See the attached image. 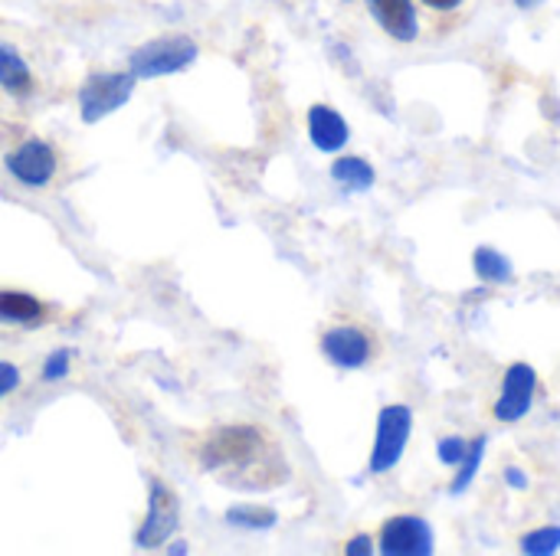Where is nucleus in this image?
Returning <instances> with one entry per match:
<instances>
[{
  "label": "nucleus",
  "instance_id": "obj_20",
  "mask_svg": "<svg viewBox=\"0 0 560 556\" xmlns=\"http://www.w3.org/2000/svg\"><path fill=\"white\" fill-rule=\"evenodd\" d=\"M479 456H482V439H479V442H472V449L466 452V459H463V462H466V472L453 482V492H459V488L472 478V472H476V465H479Z\"/></svg>",
  "mask_w": 560,
  "mask_h": 556
},
{
  "label": "nucleus",
  "instance_id": "obj_18",
  "mask_svg": "<svg viewBox=\"0 0 560 556\" xmlns=\"http://www.w3.org/2000/svg\"><path fill=\"white\" fill-rule=\"evenodd\" d=\"M560 547V528H548V531H538V534H528L522 541V551L528 554H551Z\"/></svg>",
  "mask_w": 560,
  "mask_h": 556
},
{
  "label": "nucleus",
  "instance_id": "obj_17",
  "mask_svg": "<svg viewBox=\"0 0 560 556\" xmlns=\"http://www.w3.org/2000/svg\"><path fill=\"white\" fill-rule=\"evenodd\" d=\"M230 524L236 528H249V531H262L276 524V514L269 508H233L230 511Z\"/></svg>",
  "mask_w": 560,
  "mask_h": 556
},
{
  "label": "nucleus",
  "instance_id": "obj_15",
  "mask_svg": "<svg viewBox=\"0 0 560 556\" xmlns=\"http://www.w3.org/2000/svg\"><path fill=\"white\" fill-rule=\"evenodd\" d=\"M331 177L345 187V190H368L374 184V167L364 157H341L331 167Z\"/></svg>",
  "mask_w": 560,
  "mask_h": 556
},
{
  "label": "nucleus",
  "instance_id": "obj_21",
  "mask_svg": "<svg viewBox=\"0 0 560 556\" xmlns=\"http://www.w3.org/2000/svg\"><path fill=\"white\" fill-rule=\"evenodd\" d=\"M440 452H443V462H446V465H459V462L466 459V442L446 439V442L440 446Z\"/></svg>",
  "mask_w": 560,
  "mask_h": 556
},
{
  "label": "nucleus",
  "instance_id": "obj_14",
  "mask_svg": "<svg viewBox=\"0 0 560 556\" xmlns=\"http://www.w3.org/2000/svg\"><path fill=\"white\" fill-rule=\"evenodd\" d=\"M43 318V305L26 292H0V321L3 324H36Z\"/></svg>",
  "mask_w": 560,
  "mask_h": 556
},
{
  "label": "nucleus",
  "instance_id": "obj_13",
  "mask_svg": "<svg viewBox=\"0 0 560 556\" xmlns=\"http://www.w3.org/2000/svg\"><path fill=\"white\" fill-rule=\"evenodd\" d=\"M0 88H7L10 95L23 98L33 92V75L30 66L20 59V52L7 43H0Z\"/></svg>",
  "mask_w": 560,
  "mask_h": 556
},
{
  "label": "nucleus",
  "instance_id": "obj_9",
  "mask_svg": "<svg viewBox=\"0 0 560 556\" xmlns=\"http://www.w3.org/2000/svg\"><path fill=\"white\" fill-rule=\"evenodd\" d=\"M535 387H538L535 370L525 367V364H515V367L505 374L502 397L495 400L492 416H495L499 423H518V419L532 410V403H535Z\"/></svg>",
  "mask_w": 560,
  "mask_h": 556
},
{
  "label": "nucleus",
  "instance_id": "obj_22",
  "mask_svg": "<svg viewBox=\"0 0 560 556\" xmlns=\"http://www.w3.org/2000/svg\"><path fill=\"white\" fill-rule=\"evenodd\" d=\"M20 387V370L13 364H0V400Z\"/></svg>",
  "mask_w": 560,
  "mask_h": 556
},
{
  "label": "nucleus",
  "instance_id": "obj_12",
  "mask_svg": "<svg viewBox=\"0 0 560 556\" xmlns=\"http://www.w3.org/2000/svg\"><path fill=\"white\" fill-rule=\"evenodd\" d=\"M308 134L318 151H338L348 144V121L328 108V105H312L308 111Z\"/></svg>",
  "mask_w": 560,
  "mask_h": 556
},
{
  "label": "nucleus",
  "instance_id": "obj_5",
  "mask_svg": "<svg viewBox=\"0 0 560 556\" xmlns=\"http://www.w3.org/2000/svg\"><path fill=\"white\" fill-rule=\"evenodd\" d=\"M410 429H413L410 406L397 403V406H387L381 413V419H377V442H374V452H371V472L374 475H384V472H390L400 462V456H404V449L410 442Z\"/></svg>",
  "mask_w": 560,
  "mask_h": 556
},
{
  "label": "nucleus",
  "instance_id": "obj_6",
  "mask_svg": "<svg viewBox=\"0 0 560 556\" xmlns=\"http://www.w3.org/2000/svg\"><path fill=\"white\" fill-rule=\"evenodd\" d=\"M381 554L390 556H427L436 551L433 528L420 514H394L381 528Z\"/></svg>",
  "mask_w": 560,
  "mask_h": 556
},
{
  "label": "nucleus",
  "instance_id": "obj_4",
  "mask_svg": "<svg viewBox=\"0 0 560 556\" xmlns=\"http://www.w3.org/2000/svg\"><path fill=\"white\" fill-rule=\"evenodd\" d=\"M135 92V75L131 72H95L85 79L79 88V105H82V121H98L121 108Z\"/></svg>",
  "mask_w": 560,
  "mask_h": 556
},
{
  "label": "nucleus",
  "instance_id": "obj_10",
  "mask_svg": "<svg viewBox=\"0 0 560 556\" xmlns=\"http://www.w3.org/2000/svg\"><path fill=\"white\" fill-rule=\"evenodd\" d=\"M3 164H7V170L16 180H23L30 187H43L56 174V154H52V147L46 141H36V138L23 141L16 151H10L3 157Z\"/></svg>",
  "mask_w": 560,
  "mask_h": 556
},
{
  "label": "nucleus",
  "instance_id": "obj_7",
  "mask_svg": "<svg viewBox=\"0 0 560 556\" xmlns=\"http://www.w3.org/2000/svg\"><path fill=\"white\" fill-rule=\"evenodd\" d=\"M177 521H180L177 498L164 482H151V498H148L144 524L138 531V547H161L177 531Z\"/></svg>",
  "mask_w": 560,
  "mask_h": 556
},
{
  "label": "nucleus",
  "instance_id": "obj_24",
  "mask_svg": "<svg viewBox=\"0 0 560 556\" xmlns=\"http://www.w3.org/2000/svg\"><path fill=\"white\" fill-rule=\"evenodd\" d=\"M515 3H518V7H522V10H532V7H538V3H541V0H515Z\"/></svg>",
  "mask_w": 560,
  "mask_h": 556
},
{
  "label": "nucleus",
  "instance_id": "obj_11",
  "mask_svg": "<svg viewBox=\"0 0 560 556\" xmlns=\"http://www.w3.org/2000/svg\"><path fill=\"white\" fill-rule=\"evenodd\" d=\"M476 7H479V0H417L427 36H433V39L459 33L476 16Z\"/></svg>",
  "mask_w": 560,
  "mask_h": 556
},
{
  "label": "nucleus",
  "instance_id": "obj_1",
  "mask_svg": "<svg viewBox=\"0 0 560 556\" xmlns=\"http://www.w3.org/2000/svg\"><path fill=\"white\" fill-rule=\"evenodd\" d=\"M322 354L341 370H364L384 357V338L374 324L338 321L322 334Z\"/></svg>",
  "mask_w": 560,
  "mask_h": 556
},
{
  "label": "nucleus",
  "instance_id": "obj_3",
  "mask_svg": "<svg viewBox=\"0 0 560 556\" xmlns=\"http://www.w3.org/2000/svg\"><path fill=\"white\" fill-rule=\"evenodd\" d=\"M266 452V433L256 426H226L213 433L200 452L203 469H223V465H249Z\"/></svg>",
  "mask_w": 560,
  "mask_h": 556
},
{
  "label": "nucleus",
  "instance_id": "obj_8",
  "mask_svg": "<svg viewBox=\"0 0 560 556\" xmlns=\"http://www.w3.org/2000/svg\"><path fill=\"white\" fill-rule=\"evenodd\" d=\"M374 23L400 46H413L423 36V20L417 0H368Z\"/></svg>",
  "mask_w": 560,
  "mask_h": 556
},
{
  "label": "nucleus",
  "instance_id": "obj_23",
  "mask_svg": "<svg viewBox=\"0 0 560 556\" xmlns=\"http://www.w3.org/2000/svg\"><path fill=\"white\" fill-rule=\"evenodd\" d=\"M371 551H374V544H371V537H368V534L351 537V544L345 547V554H371Z\"/></svg>",
  "mask_w": 560,
  "mask_h": 556
},
{
  "label": "nucleus",
  "instance_id": "obj_2",
  "mask_svg": "<svg viewBox=\"0 0 560 556\" xmlns=\"http://www.w3.org/2000/svg\"><path fill=\"white\" fill-rule=\"evenodd\" d=\"M197 59V43L187 36H161L151 39L144 46H138L128 59V72L138 79H151V75H171L187 69Z\"/></svg>",
  "mask_w": 560,
  "mask_h": 556
},
{
  "label": "nucleus",
  "instance_id": "obj_16",
  "mask_svg": "<svg viewBox=\"0 0 560 556\" xmlns=\"http://www.w3.org/2000/svg\"><path fill=\"white\" fill-rule=\"evenodd\" d=\"M476 272H479L482 282H495V285L512 282V275H515V272H512V262H509L502 252L489 249V246L476 249Z\"/></svg>",
  "mask_w": 560,
  "mask_h": 556
},
{
  "label": "nucleus",
  "instance_id": "obj_19",
  "mask_svg": "<svg viewBox=\"0 0 560 556\" xmlns=\"http://www.w3.org/2000/svg\"><path fill=\"white\" fill-rule=\"evenodd\" d=\"M69 360H72L69 351H56V354L46 360V367H43V380H62V377L69 374Z\"/></svg>",
  "mask_w": 560,
  "mask_h": 556
}]
</instances>
